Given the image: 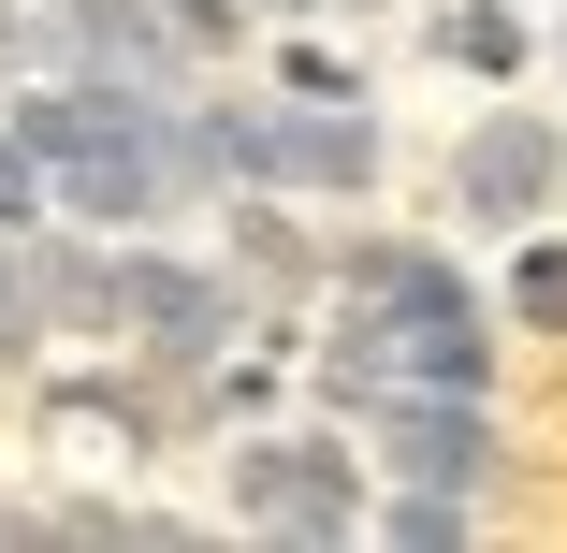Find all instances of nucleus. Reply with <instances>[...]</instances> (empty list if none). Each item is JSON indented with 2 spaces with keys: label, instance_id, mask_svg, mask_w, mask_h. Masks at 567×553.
Wrapping results in <instances>:
<instances>
[{
  "label": "nucleus",
  "instance_id": "obj_1",
  "mask_svg": "<svg viewBox=\"0 0 567 553\" xmlns=\"http://www.w3.org/2000/svg\"><path fill=\"white\" fill-rule=\"evenodd\" d=\"M189 146H204V175H234V190H262V204H350V190H379V161H393V132H379V102H189Z\"/></svg>",
  "mask_w": 567,
  "mask_h": 553
},
{
  "label": "nucleus",
  "instance_id": "obj_2",
  "mask_svg": "<svg viewBox=\"0 0 567 553\" xmlns=\"http://www.w3.org/2000/svg\"><path fill=\"white\" fill-rule=\"evenodd\" d=\"M234 524L306 539V553L364 539V524H379V510H364V452H350L334 422H306V437H248V452H234Z\"/></svg>",
  "mask_w": 567,
  "mask_h": 553
},
{
  "label": "nucleus",
  "instance_id": "obj_3",
  "mask_svg": "<svg viewBox=\"0 0 567 553\" xmlns=\"http://www.w3.org/2000/svg\"><path fill=\"white\" fill-rule=\"evenodd\" d=\"M567 204V132L538 102H481L466 146H451V218H481V234H538Z\"/></svg>",
  "mask_w": 567,
  "mask_h": 553
},
{
  "label": "nucleus",
  "instance_id": "obj_4",
  "mask_svg": "<svg viewBox=\"0 0 567 553\" xmlns=\"http://www.w3.org/2000/svg\"><path fill=\"white\" fill-rule=\"evenodd\" d=\"M364 437H379V481H451V495H481L495 481V393H436V379H379L364 408H350Z\"/></svg>",
  "mask_w": 567,
  "mask_h": 553
},
{
  "label": "nucleus",
  "instance_id": "obj_5",
  "mask_svg": "<svg viewBox=\"0 0 567 553\" xmlns=\"http://www.w3.org/2000/svg\"><path fill=\"white\" fill-rule=\"evenodd\" d=\"M117 320L146 336V365L204 379L218 350L248 336V277H204V263H175V248H132V263H117Z\"/></svg>",
  "mask_w": 567,
  "mask_h": 553
},
{
  "label": "nucleus",
  "instance_id": "obj_6",
  "mask_svg": "<svg viewBox=\"0 0 567 553\" xmlns=\"http://www.w3.org/2000/svg\"><path fill=\"white\" fill-rule=\"evenodd\" d=\"M59 16V59L73 73H117V88H189V30H175V0H44Z\"/></svg>",
  "mask_w": 567,
  "mask_h": 553
},
{
  "label": "nucleus",
  "instance_id": "obj_7",
  "mask_svg": "<svg viewBox=\"0 0 567 553\" xmlns=\"http://www.w3.org/2000/svg\"><path fill=\"white\" fill-rule=\"evenodd\" d=\"M524 44H538V30H524V0H451V16H436V59H451V73H481V88H509Z\"/></svg>",
  "mask_w": 567,
  "mask_h": 553
},
{
  "label": "nucleus",
  "instance_id": "obj_8",
  "mask_svg": "<svg viewBox=\"0 0 567 553\" xmlns=\"http://www.w3.org/2000/svg\"><path fill=\"white\" fill-rule=\"evenodd\" d=\"M495 320H509V336H567V234H553V218L509 248V277H495Z\"/></svg>",
  "mask_w": 567,
  "mask_h": 553
},
{
  "label": "nucleus",
  "instance_id": "obj_9",
  "mask_svg": "<svg viewBox=\"0 0 567 553\" xmlns=\"http://www.w3.org/2000/svg\"><path fill=\"white\" fill-rule=\"evenodd\" d=\"M30 306H44V320H73V336H102V320H117V263L44 248V263H30Z\"/></svg>",
  "mask_w": 567,
  "mask_h": 553
},
{
  "label": "nucleus",
  "instance_id": "obj_10",
  "mask_svg": "<svg viewBox=\"0 0 567 553\" xmlns=\"http://www.w3.org/2000/svg\"><path fill=\"white\" fill-rule=\"evenodd\" d=\"M379 539H408V553H466L481 510L451 495V481H393V495H379Z\"/></svg>",
  "mask_w": 567,
  "mask_h": 553
},
{
  "label": "nucleus",
  "instance_id": "obj_11",
  "mask_svg": "<svg viewBox=\"0 0 567 553\" xmlns=\"http://www.w3.org/2000/svg\"><path fill=\"white\" fill-rule=\"evenodd\" d=\"M234 277H248V291H306V277H320V248L291 234V218H262V190H248V218H234Z\"/></svg>",
  "mask_w": 567,
  "mask_h": 553
},
{
  "label": "nucleus",
  "instance_id": "obj_12",
  "mask_svg": "<svg viewBox=\"0 0 567 553\" xmlns=\"http://www.w3.org/2000/svg\"><path fill=\"white\" fill-rule=\"evenodd\" d=\"M44 190H59V175H44L16 132H0V234H30V218H44Z\"/></svg>",
  "mask_w": 567,
  "mask_h": 553
},
{
  "label": "nucleus",
  "instance_id": "obj_13",
  "mask_svg": "<svg viewBox=\"0 0 567 553\" xmlns=\"http://www.w3.org/2000/svg\"><path fill=\"white\" fill-rule=\"evenodd\" d=\"M277 73H291L306 102H364V73H350V59H320V44H277Z\"/></svg>",
  "mask_w": 567,
  "mask_h": 553
},
{
  "label": "nucleus",
  "instance_id": "obj_14",
  "mask_svg": "<svg viewBox=\"0 0 567 553\" xmlns=\"http://www.w3.org/2000/svg\"><path fill=\"white\" fill-rule=\"evenodd\" d=\"M320 16H379V0H320Z\"/></svg>",
  "mask_w": 567,
  "mask_h": 553
}]
</instances>
